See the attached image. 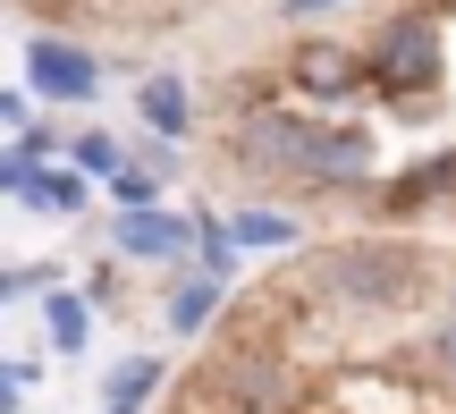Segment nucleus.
<instances>
[{"label":"nucleus","mask_w":456,"mask_h":414,"mask_svg":"<svg viewBox=\"0 0 456 414\" xmlns=\"http://www.w3.org/2000/svg\"><path fill=\"white\" fill-rule=\"evenodd\" d=\"M228 161L254 169L271 186H372L380 144L372 127H338V118H305V110H245L228 135Z\"/></svg>","instance_id":"1"},{"label":"nucleus","mask_w":456,"mask_h":414,"mask_svg":"<svg viewBox=\"0 0 456 414\" xmlns=\"http://www.w3.org/2000/svg\"><path fill=\"white\" fill-rule=\"evenodd\" d=\"M431 288V263L406 237H346V246L313 254V296L346 304V313H406Z\"/></svg>","instance_id":"2"},{"label":"nucleus","mask_w":456,"mask_h":414,"mask_svg":"<svg viewBox=\"0 0 456 414\" xmlns=\"http://www.w3.org/2000/svg\"><path fill=\"white\" fill-rule=\"evenodd\" d=\"M363 68H372V85L389 101H431V85H440V68H448L440 60V17H431V9L397 17V26L363 51Z\"/></svg>","instance_id":"3"},{"label":"nucleus","mask_w":456,"mask_h":414,"mask_svg":"<svg viewBox=\"0 0 456 414\" xmlns=\"http://www.w3.org/2000/svg\"><path fill=\"white\" fill-rule=\"evenodd\" d=\"M26 85L43 101H94L102 93V60L68 34H26Z\"/></svg>","instance_id":"4"},{"label":"nucleus","mask_w":456,"mask_h":414,"mask_svg":"<svg viewBox=\"0 0 456 414\" xmlns=\"http://www.w3.org/2000/svg\"><path fill=\"white\" fill-rule=\"evenodd\" d=\"M110 246L127 254V263H152V271H169V263H186L195 254V212H161V203H135V212H118L110 220Z\"/></svg>","instance_id":"5"},{"label":"nucleus","mask_w":456,"mask_h":414,"mask_svg":"<svg viewBox=\"0 0 456 414\" xmlns=\"http://www.w3.org/2000/svg\"><path fill=\"white\" fill-rule=\"evenodd\" d=\"M431 203H456V152H431V161L397 169V178L380 186L372 212H380V220H414V212H431Z\"/></svg>","instance_id":"6"},{"label":"nucleus","mask_w":456,"mask_h":414,"mask_svg":"<svg viewBox=\"0 0 456 414\" xmlns=\"http://www.w3.org/2000/svg\"><path fill=\"white\" fill-rule=\"evenodd\" d=\"M135 118H144V135H169V144H178V135H195V93H186V77H144L135 85Z\"/></svg>","instance_id":"7"},{"label":"nucleus","mask_w":456,"mask_h":414,"mask_svg":"<svg viewBox=\"0 0 456 414\" xmlns=\"http://www.w3.org/2000/svg\"><path fill=\"white\" fill-rule=\"evenodd\" d=\"M17 203H26V212H43V220H77L85 203H94V178H85L77 161H43V169L26 178V195H17Z\"/></svg>","instance_id":"8"},{"label":"nucleus","mask_w":456,"mask_h":414,"mask_svg":"<svg viewBox=\"0 0 456 414\" xmlns=\"http://www.w3.org/2000/svg\"><path fill=\"white\" fill-rule=\"evenodd\" d=\"M161 381H169L161 355H118V364L102 372V414H144L161 398Z\"/></svg>","instance_id":"9"},{"label":"nucleus","mask_w":456,"mask_h":414,"mask_svg":"<svg viewBox=\"0 0 456 414\" xmlns=\"http://www.w3.org/2000/svg\"><path fill=\"white\" fill-rule=\"evenodd\" d=\"M363 77H372V68H363L355 60V51H338V43H305V51H296V93H355V85Z\"/></svg>","instance_id":"10"},{"label":"nucleus","mask_w":456,"mask_h":414,"mask_svg":"<svg viewBox=\"0 0 456 414\" xmlns=\"http://www.w3.org/2000/svg\"><path fill=\"white\" fill-rule=\"evenodd\" d=\"M220 313H228V280H212V271H186V280L169 288V330L178 338H203Z\"/></svg>","instance_id":"11"},{"label":"nucleus","mask_w":456,"mask_h":414,"mask_svg":"<svg viewBox=\"0 0 456 414\" xmlns=\"http://www.w3.org/2000/svg\"><path fill=\"white\" fill-rule=\"evenodd\" d=\"M43 330H51V355H68V364H77V355L94 347V296L51 288V296H43Z\"/></svg>","instance_id":"12"},{"label":"nucleus","mask_w":456,"mask_h":414,"mask_svg":"<svg viewBox=\"0 0 456 414\" xmlns=\"http://www.w3.org/2000/svg\"><path fill=\"white\" fill-rule=\"evenodd\" d=\"M228 229H237V246L245 254H279V246H296V212H271V203H245V212H228Z\"/></svg>","instance_id":"13"},{"label":"nucleus","mask_w":456,"mask_h":414,"mask_svg":"<svg viewBox=\"0 0 456 414\" xmlns=\"http://www.w3.org/2000/svg\"><path fill=\"white\" fill-rule=\"evenodd\" d=\"M127 161H135L127 135H110V127H85V135H77V169H85V178H118Z\"/></svg>","instance_id":"14"},{"label":"nucleus","mask_w":456,"mask_h":414,"mask_svg":"<svg viewBox=\"0 0 456 414\" xmlns=\"http://www.w3.org/2000/svg\"><path fill=\"white\" fill-rule=\"evenodd\" d=\"M110 203H118V212H135V203H161V169L127 161V169H118V178H110Z\"/></svg>","instance_id":"15"},{"label":"nucleus","mask_w":456,"mask_h":414,"mask_svg":"<svg viewBox=\"0 0 456 414\" xmlns=\"http://www.w3.org/2000/svg\"><path fill=\"white\" fill-rule=\"evenodd\" d=\"M60 288V263H17L9 280H0V304H26V296H51Z\"/></svg>","instance_id":"16"},{"label":"nucleus","mask_w":456,"mask_h":414,"mask_svg":"<svg viewBox=\"0 0 456 414\" xmlns=\"http://www.w3.org/2000/svg\"><path fill=\"white\" fill-rule=\"evenodd\" d=\"M0 127H9V135L34 127V85H9V93H0Z\"/></svg>","instance_id":"17"},{"label":"nucleus","mask_w":456,"mask_h":414,"mask_svg":"<svg viewBox=\"0 0 456 414\" xmlns=\"http://www.w3.org/2000/svg\"><path fill=\"white\" fill-rule=\"evenodd\" d=\"M423 355H431V364H440V372H448V381H456V313H448V321H440V330H431V338H423Z\"/></svg>","instance_id":"18"},{"label":"nucleus","mask_w":456,"mask_h":414,"mask_svg":"<svg viewBox=\"0 0 456 414\" xmlns=\"http://www.w3.org/2000/svg\"><path fill=\"white\" fill-rule=\"evenodd\" d=\"M346 0H279V17H288V26H313V17H338Z\"/></svg>","instance_id":"19"}]
</instances>
